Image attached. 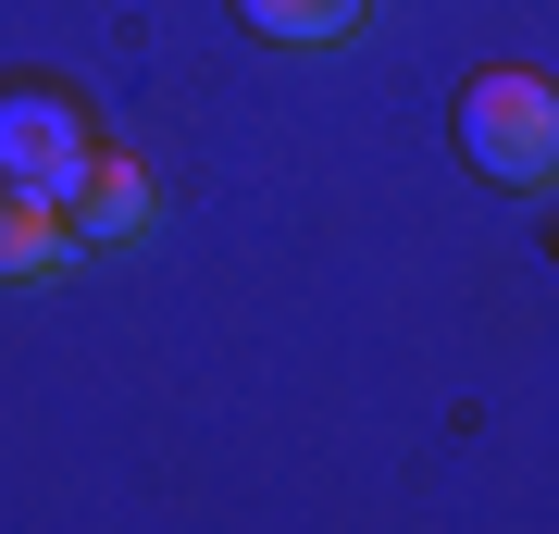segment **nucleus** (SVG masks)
Wrapping results in <instances>:
<instances>
[{"instance_id":"1","label":"nucleus","mask_w":559,"mask_h":534,"mask_svg":"<svg viewBox=\"0 0 559 534\" xmlns=\"http://www.w3.org/2000/svg\"><path fill=\"white\" fill-rule=\"evenodd\" d=\"M460 162L485 187H559V87L535 62H485L460 87Z\"/></svg>"},{"instance_id":"2","label":"nucleus","mask_w":559,"mask_h":534,"mask_svg":"<svg viewBox=\"0 0 559 534\" xmlns=\"http://www.w3.org/2000/svg\"><path fill=\"white\" fill-rule=\"evenodd\" d=\"M87 112L62 87H0V175L13 187H38V199H75V175H87Z\"/></svg>"},{"instance_id":"3","label":"nucleus","mask_w":559,"mask_h":534,"mask_svg":"<svg viewBox=\"0 0 559 534\" xmlns=\"http://www.w3.org/2000/svg\"><path fill=\"white\" fill-rule=\"evenodd\" d=\"M150 212H162V199H150V162L100 138L87 175H75V199H62V224H75L87 249H124V237H150Z\"/></svg>"},{"instance_id":"4","label":"nucleus","mask_w":559,"mask_h":534,"mask_svg":"<svg viewBox=\"0 0 559 534\" xmlns=\"http://www.w3.org/2000/svg\"><path fill=\"white\" fill-rule=\"evenodd\" d=\"M75 261H87V237L62 224V199L0 175V286H50V274H75Z\"/></svg>"},{"instance_id":"5","label":"nucleus","mask_w":559,"mask_h":534,"mask_svg":"<svg viewBox=\"0 0 559 534\" xmlns=\"http://www.w3.org/2000/svg\"><path fill=\"white\" fill-rule=\"evenodd\" d=\"M237 25H249V38H274V50H323V38H348V25H360V0H237Z\"/></svg>"}]
</instances>
